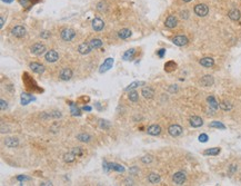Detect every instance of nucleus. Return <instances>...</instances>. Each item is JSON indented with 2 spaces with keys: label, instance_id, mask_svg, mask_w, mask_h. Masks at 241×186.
Instances as JSON below:
<instances>
[{
  "label": "nucleus",
  "instance_id": "nucleus-1",
  "mask_svg": "<svg viewBox=\"0 0 241 186\" xmlns=\"http://www.w3.org/2000/svg\"><path fill=\"white\" fill-rule=\"evenodd\" d=\"M193 11L197 16L206 17L207 15H208V12H209V8H208V6L205 4H198L194 6Z\"/></svg>",
  "mask_w": 241,
  "mask_h": 186
},
{
  "label": "nucleus",
  "instance_id": "nucleus-2",
  "mask_svg": "<svg viewBox=\"0 0 241 186\" xmlns=\"http://www.w3.org/2000/svg\"><path fill=\"white\" fill-rule=\"evenodd\" d=\"M30 52L32 55L35 56H40L46 52V46L41 43H37V44H33L30 47Z\"/></svg>",
  "mask_w": 241,
  "mask_h": 186
},
{
  "label": "nucleus",
  "instance_id": "nucleus-3",
  "mask_svg": "<svg viewBox=\"0 0 241 186\" xmlns=\"http://www.w3.org/2000/svg\"><path fill=\"white\" fill-rule=\"evenodd\" d=\"M60 36L65 41H71L76 37V31L71 28H65V29L61 30Z\"/></svg>",
  "mask_w": 241,
  "mask_h": 186
},
{
  "label": "nucleus",
  "instance_id": "nucleus-4",
  "mask_svg": "<svg viewBox=\"0 0 241 186\" xmlns=\"http://www.w3.org/2000/svg\"><path fill=\"white\" fill-rule=\"evenodd\" d=\"M182 127L180 125H177V124H173V125H170L168 127V133L172 136V137H178L180 135L182 134Z\"/></svg>",
  "mask_w": 241,
  "mask_h": 186
},
{
  "label": "nucleus",
  "instance_id": "nucleus-5",
  "mask_svg": "<svg viewBox=\"0 0 241 186\" xmlns=\"http://www.w3.org/2000/svg\"><path fill=\"white\" fill-rule=\"evenodd\" d=\"M113 63H115L113 58L108 57V58L103 61V63L100 66V68H99V72H100V74H103V72H106V71H108L110 68H112Z\"/></svg>",
  "mask_w": 241,
  "mask_h": 186
},
{
  "label": "nucleus",
  "instance_id": "nucleus-6",
  "mask_svg": "<svg viewBox=\"0 0 241 186\" xmlns=\"http://www.w3.org/2000/svg\"><path fill=\"white\" fill-rule=\"evenodd\" d=\"M186 173L184 172H177L175 175H173V177H172V181L175 184L177 185H182L183 183L186 182Z\"/></svg>",
  "mask_w": 241,
  "mask_h": 186
},
{
  "label": "nucleus",
  "instance_id": "nucleus-7",
  "mask_svg": "<svg viewBox=\"0 0 241 186\" xmlns=\"http://www.w3.org/2000/svg\"><path fill=\"white\" fill-rule=\"evenodd\" d=\"M45 59L48 63H56L59 59V54L56 50H48L45 55Z\"/></svg>",
  "mask_w": 241,
  "mask_h": 186
},
{
  "label": "nucleus",
  "instance_id": "nucleus-8",
  "mask_svg": "<svg viewBox=\"0 0 241 186\" xmlns=\"http://www.w3.org/2000/svg\"><path fill=\"white\" fill-rule=\"evenodd\" d=\"M188 38H187L186 36H182V35H179V36H176L175 38L172 39V43L176 45V46H179V47H182V46H186L188 44Z\"/></svg>",
  "mask_w": 241,
  "mask_h": 186
},
{
  "label": "nucleus",
  "instance_id": "nucleus-9",
  "mask_svg": "<svg viewBox=\"0 0 241 186\" xmlns=\"http://www.w3.org/2000/svg\"><path fill=\"white\" fill-rule=\"evenodd\" d=\"M92 50L93 49L91 48L89 43H83V44L79 45V47H78V52H79L80 55H88V54H90Z\"/></svg>",
  "mask_w": 241,
  "mask_h": 186
},
{
  "label": "nucleus",
  "instance_id": "nucleus-10",
  "mask_svg": "<svg viewBox=\"0 0 241 186\" xmlns=\"http://www.w3.org/2000/svg\"><path fill=\"white\" fill-rule=\"evenodd\" d=\"M71 77H72V70L70 69V68H63L60 72H59V78L61 80H70L71 79Z\"/></svg>",
  "mask_w": 241,
  "mask_h": 186
},
{
  "label": "nucleus",
  "instance_id": "nucleus-11",
  "mask_svg": "<svg viewBox=\"0 0 241 186\" xmlns=\"http://www.w3.org/2000/svg\"><path fill=\"white\" fill-rule=\"evenodd\" d=\"M11 34L15 37H18V38H22L26 35V28L22 27V26H16V27L12 28Z\"/></svg>",
  "mask_w": 241,
  "mask_h": 186
},
{
  "label": "nucleus",
  "instance_id": "nucleus-12",
  "mask_svg": "<svg viewBox=\"0 0 241 186\" xmlns=\"http://www.w3.org/2000/svg\"><path fill=\"white\" fill-rule=\"evenodd\" d=\"M213 83H214V79L211 75L203 76L201 79H200V85L203 86V87H210V86L213 85Z\"/></svg>",
  "mask_w": 241,
  "mask_h": 186
},
{
  "label": "nucleus",
  "instance_id": "nucleus-13",
  "mask_svg": "<svg viewBox=\"0 0 241 186\" xmlns=\"http://www.w3.org/2000/svg\"><path fill=\"white\" fill-rule=\"evenodd\" d=\"M103 27H105V22L100 18H94L92 20V28L94 31H101Z\"/></svg>",
  "mask_w": 241,
  "mask_h": 186
},
{
  "label": "nucleus",
  "instance_id": "nucleus-14",
  "mask_svg": "<svg viewBox=\"0 0 241 186\" xmlns=\"http://www.w3.org/2000/svg\"><path fill=\"white\" fill-rule=\"evenodd\" d=\"M29 67L36 74H43L45 72V66L39 63H31L29 65Z\"/></svg>",
  "mask_w": 241,
  "mask_h": 186
},
{
  "label": "nucleus",
  "instance_id": "nucleus-15",
  "mask_svg": "<svg viewBox=\"0 0 241 186\" xmlns=\"http://www.w3.org/2000/svg\"><path fill=\"white\" fill-rule=\"evenodd\" d=\"M189 123H190L191 127L198 128V127H201L202 125H203V120H202V118L199 117V116H192V117L189 119Z\"/></svg>",
  "mask_w": 241,
  "mask_h": 186
},
{
  "label": "nucleus",
  "instance_id": "nucleus-16",
  "mask_svg": "<svg viewBox=\"0 0 241 186\" xmlns=\"http://www.w3.org/2000/svg\"><path fill=\"white\" fill-rule=\"evenodd\" d=\"M4 145L9 148H15L19 145V139L16 138V137H8L4 139Z\"/></svg>",
  "mask_w": 241,
  "mask_h": 186
},
{
  "label": "nucleus",
  "instance_id": "nucleus-17",
  "mask_svg": "<svg viewBox=\"0 0 241 186\" xmlns=\"http://www.w3.org/2000/svg\"><path fill=\"white\" fill-rule=\"evenodd\" d=\"M164 25H166V27H168V28L177 27V25H178V19H177V17L173 16V15L169 16L167 19H166V21H164Z\"/></svg>",
  "mask_w": 241,
  "mask_h": 186
},
{
  "label": "nucleus",
  "instance_id": "nucleus-18",
  "mask_svg": "<svg viewBox=\"0 0 241 186\" xmlns=\"http://www.w3.org/2000/svg\"><path fill=\"white\" fill-rule=\"evenodd\" d=\"M147 133L149 135H151V136H158L161 133V127L159 125H155H155H151V126L148 127Z\"/></svg>",
  "mask_w": 241,
  "mask_h": 186
},
{
  "label": "nucleus",
  "instance_id": "nucleus-19",
  "mask_svg": "<svg viewBox=\"0 0 241 186\" xmlns=\"http://www.w3.org/2000/svg\"><path fill=\"white\" fill-rule=\"evenodd\" d=\"M199 63H200V65L203 66V67L210 68L214 65V59L213 58H211V57H205V58H201Z\"/></svg>",
  "mask_w": 241,
  "mask_h": 186
},
{
  "label": "nucleus",
  "instance_id": "nucleus-20",
  "mask_svg": "<svg viewBox=\"0 0 241 186\" xmlns=\"http://www.w3.org/2000/svg\"><path fill=\"white\" fill-rule=\"evenodd\" d=\"M141 95L144 96L146 99H151L155 96V90L151 87H144L141 90Z\"/></svg>",
  "mask_w": 241,
  "mask_h": 186
},
{
  "label": "nucleus",
  "instance_id": "nucleus-21",
  "mask_svg": "<svg viewBox=\"0 0 241 186\" xmlns=\"http://www.w3.org/2000/svg\"><path fill=\"white\" fill-rule=\"evenodd\" d=\"M135 55H136V49H135V48L128 49V50L123 54V56H122V59L123 60H132L133 58H135Z\"/></svg>",
  "mask_w": 241,
  "mask_h": 186
},
{
  "label": "nucleus",
  "instance_id": "nucleus-22",
  "mask_svg": "<svg viewBox=\"0 0 241 186\" xmlns=\"http://www.w3.org/2000/svg\"><path fill=\"white\" fill-rule=\"evenodd\" d=\"M131 35H132L131 30L128 29V28H123V29H121L120 31L118 32V36L121 39H128L129 37H131Z\"/></svg>",
  "mask_w": 241,
  "mask_h": 186
},
{
  "label": "nucleus",
  "instance_id": "nucleus-23",
  "mask_svg": "<svg viewBox=\"0 0 241 186\" xmlns=\"http://www.w3.org/2000/svg\"><path fill=\"white\" fill-rule=\"evenodd\" d=\"M228 16H229V18L231 20H233V21H237V20L240 19L241 13H240V11H239L238 9H232V10H230V11H229Z\"/></svg>",
  "mask_w": 241,
  "mask_h": 186
},
{
  "label": "nucleus",
  "instance_id": "nucleus-24",
  "mask_svg": "<svg viewBox=\"0 0 241 186\" xmlns=\"http://www.w3.org/2000/svg\"><path fill=\"white\" fill-rule=\"evenodd\" d=\"M108 168L112 170H117L119 173H123L124 172V167L120 164H116V163H108Z\"/></svg>",
  "mask_w": 241,
  "mask_h": 186
},
{
  "label": "nucleus",
  "instance_id": "nucleus-25",
  "mask_svg": "<svg viewBox=\"0 0 241 186\" xmlns=\"http://www.w3.org/2000/svg\"><path fill=\"white\" fill-rule=\"evenodd\" d=\"M33 97L29 94H26V93H22L21 94V104L22 105H28V104L30 103L31 100H33Z\"/></svg>",
  "mask_w": 241,
  "mask_h": 186
},
{
  "label": "nucleus",
  "instance_id": "nucleus-26",
  "mask_svg": "<svg viewBox=\"0 0 241 186\" xmlns=\"http://www.w3.org/2000/svg\"><path fill=\"white\" fill-rule=\"evenodd\" d=\"M207 103L209 104V106L211 107V108H213V109L219 108V103L216 100V98H214L213 96H209V97L207 98Z\"/></svg>",
  "mask_w": 241,
  "mask_h": 186
},
{
  "label": "nucleus",
  "instance_id": "nucleus-27",
  "mask_svg": "<svg viewBox=\"0 0 241 186\" xmlns=\"http://www.w3.org/2000/svg\"><path fill=\"white\" fill-rule=\"evenodd\" d=\"M76 154H74V152L71 151L70 153H67V154L63 155V159H65V162L66 163H72L76 161Z\"/></svg>",
  "mask_w": 241,
  "mask_h": 186
},
{
  "label": "nucleus",
  "instance_id": "nucleus-28",
  "mask_svg": "<svg viewBox=\"0 0 241 186\" xmlns=\"http://www.w3.org/2000/svg\"><path fill=\"white\" fill-rule=\"evenodd\" d=\"M160 176L158 174H155V173H151V174H149L148 176V182L151 183V184H157V183L160 182Z\"/></svg>",
  "mask_w": 241,
  "mask_h": 186
},
{
  "label": "nucleus",
  "instance_id": "nucleus-29",
  "mask_svg": "<svg viewBox=\"0 0 241 186\" xmlns=\"http://www.w3.org/2000/svg\"><path fill=\"white\" fill-rule=\"evenodd\" d=\"M77 139L80 140L82 143H89L91 140V136L89 134H86V133H82V134H79L77 136Z\"/></svg>",
  "mask_w": 241,
  "mask_h": 186
},
{
  "label": "nucleus",
  "instance_id": "nucleus-30",
  "mask_svg": "<svg viewBox=\"0 0 241 186\" xmlns=\"http://www.w3.org/2000/svg\"><path fill=\"white\" fill-rule=\"evenodd\" d=\"M90 46L92 49H97V48H100L102 46V41L101 39H98V38H94V39H91L89 41Z\"/></svg>",
  "mask_w": 241,
  "mask_h": 186
},
{
  "label": "nucleus",
  "instance_id": "nucleus-31",
  "mask_svg": "<svg viewBox=\"0 0 241 186\" xmlns=\"http://www.w3.org/2000/svg\"><path fill=\"white\" fill-rule=\"evenodd\" d=\"M220 153V148L219 147H213V148H209L203 152L205 155H219Z\"/></svg>",
  "mask_w": 241,
  "mask_h": 186
},
{
  "label": "nucleus",
  "instance_id": "nucleus-32",
  "mask_svg": "<svg viewBox=\"0 0 241 186\" xmlns=\"http://www.w3.org/2000/svg\"><path fill=\"white\" fill-rule=\"evenodd\" d=\"M176 68H177V63H175V61H168L166 65H164V69H166V71H172L175 70Z\"/></svg>",
  "mask_w": 241,
  "mask_h": 186
},
{
  "label": "nucleus",
  "instance_id": "nucleus-33",
  "mask_svg": "<svg viewBox=\"0 0 241 186\" xmlns=\"http://www.w3.org/2000/svg\"><path fill=\"white\" fill-rule=\"evenodd\" d=\"M142 85H144V81H133V83H131L128 86V87L126 88V90H127V91L133 90V89H135V88H137L138 86H142Z\"/></svg>",
  "mask_w": 241,
  "mask_h": 186
},
{
  "label": "nucleus",
  "instance_id": "nucleus-34",
  "mask_svg": "<svg viewBox=\"0 0 241 186\" xmlns=\"http://www.w3.org/2000/svg\"><path fill=\"white\" fill-rule=\"evenodd\" d=\"M128 97H129V99H130L131 102H133V103H137V102H138V98H139V94H138L136 90H130Z\"/></svg>",
  "mask_w": 241,
  "mask_h": 186
},
{
  "label": "nucleus",
  "instance_id": "nucleus-35",
  "mask_svg": "<svg viewBox=\"0 0 241 186\" xmlns=\"http://www.w3.org/2000/svg\"><path fill=\"white\" fill-rule=\"evenodd\" d=\"M219 107L221 108L222 111H230V109L232 108V105H231L229 102L225 100V102H221V103L219 104Z\"/></svg>",
  "mask_w": 241,
  "mask_h": 186
},
{
  "label": "nucleus",
  "instance_id": "nucleus-36",
  "mask_svg": "<svg viewBox=\"0 0 241 186\" xmlns=\"http://www.w3.org/2000/svg\"><path fill=\"white\" fill-rule=\"evenodd\" d=\"M210 127L212 128H219V129H225V126L221 122H218V120H214L212 123H210Z\"/></svg>",
  "mask_w": 241,
  "mask_h": 186
},
{
  "label": "nucleus",
  "instance_id": "nucleus-37",
  "mask_svg": "<svg viewBox=\"0 0 241 186\" xmlns=\"http://www.w3.org/2000/svg\"><path fill=\"white\" fill-rule=\"evenodd\" d=\"M70 111H71V114H72L74 116L80 115V111H79V108H78L74 103L70 104Z\"/></svg>",
  "mask_w": 241,
  "mask_h": 186
},
{
  "label": "nucleus",
  "instance_id": "nucleus-38",
  "mask_svg": "<svg viewBox=\"0 0 241 186\" xmlns=\"http://www.w3.org/2000/svg\"><path fill=\"white\" fill-rule=\"evenodd\" d=\"M72 152L76 154V156H77V157H79V156H82V155H83V151H82L81 147H74V148H72Z\"/></svg>",
  "mask_w": 241,
  "mask_h": 186
},
{
  "label": "nucleus",
  "instance_id": "nucleus-39",
  "mask_svg": "<svg viewBox=\"0 0 241 186\" xmlns=\"http://www.w3.org/2000/svg\"><path fill=\"white\" fill-rule=\"evenodd\" d=\"M141 162L144 163V164H149V163L152 162V156L151 155H146L144 156L142 158H141Z\"/></svg>",
  "mask_w": 241,
  "mask_h": 186
},
{
  "label": "nucleus",
  "instance_id": "nucleus-40",
  "mask_svg": "<svg viewBox=\"0 0 241 186\" xmlns=\"http://www.w3.org/2000/svg\"><path fill=\"white\" fill-rule=\"evenodd\" d=\"M97 9L99 11H106V9H107V4L106 2H99L97 4Z\"/></svg>",
  "mask_w": 241,
  "mask_h": 186
},
{
  "label": "nucleus",
  "instance_id": "nucleus-41",
  "mask_svg": "<svg viewBox=\"0 0 241 186\" xmlns=\"http://www.w3.org/2000/svg\"><path fill=\"white\" fill-rule=\"evenodd\" d=\"M208 139H209V137H208L207 134H201L199 136V142H201V143H207Z\"/></svg>",
  "mask_w": 241,
  "mask_h": 186
},
{
  "label": "nucleus",
  "instance_id": "nucleus-42",
  "mask_svg": "<svg viewBox=\"0 0 241 186\" xmlns=\"http://www.w3.org/2000/svg\"><path fill=\"white\" fill-rule=\"evenodd\" d=\"M0 107H1V111H6L8 107V103L6 100H4V99H1L0 100Z\"/></svg>",
  "mask_w": 241,
  "mask_h": 186
},
{
  "label": "nucleus",
  "instance_id": "nucleus-43",
  "mask_svg": "<svg viewBox=\"0 0 241 186\" xmlns=\"http://www.w3.org/2000/svg\"><path fill=\"white\" fill-rule=\"evenodd\" d=\"M100 127L101 128H105V129H108L110 127V124L107 123V120H100Z\"/></svg>",
  "mask_w": 241,
  "mask_h": 186
},
{
  "label": "nucleus",
  "instance_id": "nucleus-44",
  "mask_svg": "<svg viewBox=\"0 0 241 186\" xmlns=\"http://www.w3.org/2000/svg\"><path fill=\"white\" fill-rule=\"evenodd\" d=\"M180 16L182 19H188L189 18V11L188 10H183V11L180 12Z\"/></svg>",
  "mask_w": 241,
  "mask_h": 186
},
{
  "label": "nucleus",
  "instance_id": "nucleus-45",
  "mask_svg": "<svg viewBox=\"0 0 241 186\" xmlns=\"http://www.w3.org/2000/svg\"><path fill=\"white\" fill-rule=\"evenodd\" d=\"M129 172H130V174H131V175H137L138 173H139V168H138V167H136V166H133V167H131V168L129 170Z\"/></svg>",
  "mask_w": 241,
  "mask_h": 186
},
{
  "label": "nucleus",
  "instance_id": "nucleus-46",
  "mask_svg": "<svg viewBox=\"0 0 241 186\" xmlns=\"http://www.w3.org/2000/svg\"><path fill=\"white\" fill-rule=\"evenodd\" d=\"M164 52H166V49H159V52H158V56H159L160 58H162L163 55H164Z\"/></svg>",
  "mask_w": 241,
  "mask_h": 186
},
{
  "label": "nucleus",
  "instance_id": "nucleus-47",
  "mask_svg": "<svg viewBox=\"0 0 241 186\" xmlns=\"http://www.w3.org/2000/svg\"><path fill=\"white\" fill-rule=\"evenodd\" d=\"M178 90V87H177V85H172L170 88H169V91L170 93H173V91H177Z\"/></svg>",
  "mask_w": 241,
  "mask_h": 186
},
{
  "label": "nucleus",
  "instance_id": "nucleus-48",
  "mask_svg": "<svg viewBox=\"0 0 241 186\" xmlns=\"http://www.w3.org/2000/svg\"><path fill=\"white\" fill-rule=\"evenodd\" d=\"M17 179H18L19 182H23V181H27V179H29V178L26 177V176H18V177H17Z\"/></svg>",
  "mask_w": 241,
  "mask_h": 186
},
{
  "label": "nucleus",
  "instance_id": "nucleus-49",
  "mask_svg": "<svg viewBox=\"0 0 241 186\" xmlns=\"http://www.w3.org/2000/svg\"><path fill=\"white\" fill-rule=\"evenodd\" d=\"M49 35H50V32L49 31H43L42 34H41V37H42V38H47Z\"/></svg>",
  "mask_w": 241,
  "mask_h": 186
},
{
  "label": "nucleus",
  "instance_id": "nucleus-50",
  "mask_svg": "<svg viewBox=\"0 0 241 186\" xmlns=\"http://www.w3.org/2000/svg\"><path fill=\"white\" fill-rule=\"evenodd\" d=\"M4 25V17H1V18H0V27L2 28Z\"/></svg>",
  "mask_w": 241,
  "mask_h": 186
},
{
  "label": "nucleus",
  "instance_id": "nucleus-51",
  "mask_svg": "<svg viewBox=\"0 0 241 186\" xmlns=\"http://www.w3.org/2000/svg\"><path fill=\"white\" fill-rule=\"evenodd\" d=\"M83 111H91V107H89V106H85L83 108H82Z\"/></svg>",
  "mask_w": 241,
  "mask_h": 186
},
{
  "label": "nucleus",
  "instance_id": "nucleus-52",
  "mask_svg": "<svg viewBox=\"0 0 241 186\" xmlns=\"http://www.w3.org/2000/svg\"><path fill=\"white\" fill-rule=\"evenodd\" d=\"M2 1H4V2H7V4H9V2H12L13 0H2Z\"/></svg>",
  "mask_w": 241,
  "mask_h": 186
},
{
  "label": "nucleus",
  "instance_id": "nucleus-53",
  "mask_svg": "<svg viewBox=\"0 0 241 186\" xmlns=\"http://www.w3.org/2000/svg\"><path fill=\"white\" fill-rule=\"evenodd\" d=\"M184 2H190V1H192V0H183Z\"/></svg>",
  "mask_w": 241,
  "mask_h": 186
}]
</instances>
